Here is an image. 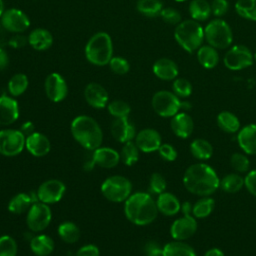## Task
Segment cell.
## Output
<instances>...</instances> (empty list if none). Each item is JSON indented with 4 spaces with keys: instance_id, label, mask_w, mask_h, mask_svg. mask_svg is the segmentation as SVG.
Masks as SVG:
<instances>
[{
    "instance_id": "e575fe53",
    "label": "cell",
    "mask_w": 256,
    "mask_h": 256,
    "mask_svg": "<svg viewBox=\"0 0 256 256\" xmlns=\"http://www.w3.org/2000/svg\"><path fill=\"white\" fill-rule=\"evenodd\" d=\"M29 86L28 77L23 73H17L8 82V91L12 97H19L26 92Z\"/></svg>"
},
{
    "instance_id": "f35d334b",
    "label": "cell",
    "mask_w": 256,
    "mask_h": 256,
    "mask_svg": "<svg viewBox=\"0 0 256 256\" xmlns=\"http://www.w3.org/2000/svg\"><path fill=\"white\" fill-rule=\"evenodd\" d=\"M121 161L126 165V166H133L135 165L140 157V150L135 144V142L130 141L124 144L121 153H120Z\"/></svg>"
},
{
    "instance_id": "ac0fdd59",
    "label": "cell",
    "mask_w": 256,
    "mask_h": 256,
    "mask_svg": "<svg viewBox=\"0 0 256 256\" xmlns=\"http://www.w3.org/2000/svg\"><path fill=\"white\" fill-rule=\"evenodd\" d=\"M86 102L95 109H103L107 107L109 95L106 89L98 83H90L84 90Z\"/></svg>"
},
{
    "instance_id": "4dcf8cb0",
    "label": "cell",
    "mask_w": 256,
    "mask_h": 256,
    "mask_svg": "<svg viewBox=\"0 0 256 256\" xmlns=\"http://www.w3.org/2000/svg\"><path fill=\"white\" fill-rule=\"evenodd\" d=\"M162 256H196V252L187 243L175 240L163 247Z\"/></svg>"
},
{
    "instance_id": "9f6ffc18",
    "label": "cell",
    "mask_w": 256,
    "mask_h": 256,
    "mask_svg": "<svg viewBox=\"0 0 256 256\" xmlns=\"http://www.w3.org/2000/svg\"><path fill=\"white\" fill-rule=\"evenodd\" d=\"M9 66V56L8 53L0 48V71H4Z\"/></svg>"
},
{
    "instance_id": "ba28073f",
    "label": "cell",
    "mask_w": 256,
    "mask_h": 256,
    "mask_svg": "<svg viewBox=\"0 0 256 256\" xmlns=\"http://www.w3.org/2000/svg\"><path fill=\"white\" fill-rule=\"evenodd\" d=\"M152 107L159 116L163 118H172L179 113L181 100L173 92L161 90L153 95Z\"/></svg>"
},
{
    "instance_id": "8d00e7d4",
    "label": "cell",
    "mask_w": 256,
    "mask_h": 256,
    "mask_svg": "<svg viewBox=\"0 0 256 256\" xmlns=\"http://www.w3.org/2000/svg\"><path fill=\"white\" fill-rule=\"evenodd\" d=\"M215 209V200L210 197H203L198 200L192 209V215L197 219H203L211 215Z\"/></svg>"
},
{
    "instance_id": "7dc6e473",
    "label": "cell",
    "mask_w": 256,
    "mask_h": 256,
    "mask_svg": "<svg viewBox=\"0 0 256 256\" xmlns=\"http://www.w3.org/2000/svg\"><path fill=\"white\" fill-rule=\"evenodd\" d=\"M160 17L164 22L170 25H178L179 23L182 22V16L180 12L172 7L163 8V10L161 11Z\"/></svg>"
},
{
    "instance_id": "6f0895ef",
    "label": "cell",
    "mask_w": 256,
    "mask_h": 256,
    "mask_svg": "<svg viewBox=\"0 0 256 256\" xmlns=\"http://www.w3.org/2000/svg\"><path fill=\"white\" fill-rule=\"evenodd\" d=\"M192 209L193 206L190 202H184L183 204H181V211L183 215H192Z\"/></svg>"
},
{
    "instance_id": "60d3db41",
    "label": "cell",
    "mask_w": 256,
    "mask_h": 256,
    "mask_svg": "<svg viewBox=\"0 0 256 256\" xmlns=\"http://www.w3.org/2000/svg\"><path fill=\"white\" fill-rule=\"evenodd\" d=\"M108 112L115 118H128L130 112H131V107L130 105L122 100H115L107 105Z\"/></svg>"
},
{
    "instance_id": "30bf717a",
    "label": "cell",
    "mask_w": 256,
    "mask_h": 256,
    "mask_svg": "<svg viewBox=\"0 0 256 256\" xmlns=\"http://www.w3.org/2000/svg\"><path fill=\"white\" fill-rule=\"evenodd\" d=\"M52 220V211L48 204L37 202L28 210L26 223L29 230L33 233H39L48 228Z\"/></svg>"
},
{
    "instance_id": "91938a15",
    "label": "cell",
    "mask_w": 256,
    "mask_h": 256,
    "mask_svg": "<svg viewBox=\"0 0 256 256\" xmlns=\"http://www.w3.org/2000/svg\"><path fill=\"white\" fill-rule=\"evenodd\" d=\"M95 166H96V164H95V162H94L93 158L91 157L89 160H87V161L84 163V165H83V168H84V170H85V171L89 172V171L93 170V169L95 168Z\"/></svg>"
},
{
    "instance_id": "484cf974",
    "label": "cell",
    "mask_w": 256,
    "mask_h": 256,
    "mask_svg": "<svg viewBox=\"0 0 256 256\" xmlns=\"http://www.w3.org/2000/svg\"><path fill=\"white\" fill-rule=\"evenodd\" d=\"M156 204L158 211L165 216H174L181 210V203L179 199L169 192H164L158 195Z\"/></svg>"
},
{
    "instance_id": "e7e4bbea",
    "label": "cell",
    "mask_w": 256,
    "mask_h": 256,
    "mask_svg": "<svg viewBox=\"0 0 256 256\" xmlns=\"http://www.w3.org/2000/svg\"><path fill=\"white\" fill-rule=\"evenodd\" d=\"M254 60H255V61H256V53H255V54H254Z\"/></svg>"
},
{
    "instance_id": "9a60e30c",
    "label": "cell",
    "mask_w": 256,
    "mask_h": 256,
    "mask_svg": "<svg viewBox=\"0 0 256 256\" xmlns=\"http://www.w3.org/2000/svg\"><path fill=\"white\" fill-rule=\"evenodd\" d=\"M198 223L194 216L183 215L175 220L170 228V234L174 240L185 241L191 238L197 231Z\"/></svg>"
},
{
    "instance_id": "4316f807",
    "label": "cell",
    "mask_w": 256,
    "mask_h": 256,
    "mask_svg": "<svg viewBox=\"0 0 256 256\" xmlns=\"http://www.w3.org/2000/svg\"><path fill=\"white\" fill-rule=\"evenodd\" d=\"M28 43L37 51L48 50L53 44L52 34L43 28L33 30L28 36Z\"/></svg>"
},
{
    "instance_id": "be15d7a7",
    "label": "cell",
    "mask_w": 256,
    "mask_h": 256,
    "mask_svg": "<svg viewBox=\"0 0 256 256\" xmlns=\"http://www.w3.org/2000/svg\"><path fill=\"white\" fill-rule=\"evenodd\" d=\"M174 1H176V2H179V3H181V2H185V1H187V0H174Z\"/></svg>"
},
{
    "instance_id": "db71d44e",
    "label": "cell",
    "mask_w": 256,
    "mask_h": 256,
    "mask_svg": "<svg viewBox=\"0 0 256 256\" xmlns=\"http://www.w3.org/2000/svg\"><path fill=\"white\" fill-rule=\"evenodd\" d=\"M28 42V40H26V38H24L23 36H15L13 38H11L9 40V45L14 47L15 49H18V48H22L26 45V43Z\"/></svg>"
},
{
    "instance_id": "e0dca14e",
    "label": "cell",
    "mask_w": 256,
    "mask_h": 256,
    "mask_svg": "<svg viewBox=\"0 0 256 256\" xmlns=\"http://www.w3.org/2000/svg\"><path fill=\"white\" fill-rule=\"evenodd\" d=\"M19 104L14 97L0 96V126H10L19 118Z\"/></svg>"
},
{
    "instance_id": "2e32d148",
    "label": "cell",
    "mask_w": 256,
    "mask_h": 256,
    "mask_svg": "<svg viewBox=\"0 0 256 256\" xmlns=\"http://www.w3.org/2000/svg\"><path fill=\"white\" fill-rule=\"evenodd\" d=\"M134 142L141 152L152 153L158 151L162 144V138L157 130L146 128L136 134Z\"/></svg>"
},
{
    "instance_id": "5b68a950",
    "label": "cell",
    "mask_w": 256,
    "mask_h": 256,
    "mask_svg": "<svg viewBox=\"0 0 256 256\" xmlns=\"http://www.w3.org/2000/svg\"><path fill=\"white\" fill-rule=\"evenodd\" d=\"M174 37L176 42L188 53L197 51L205 39L204 29L195 20H185L176 26Z\"/></svg>"
},
{
    "instance_id": "8fae6325",
    "label": "cell",
    "mask_w": 256,
    "mask_h": 256,
    "mask_svg": "<svg viewBox=\"0 0 256 256\" xmlns=\"http://www.w3.org/2000/svg\"><path fill=\"white\" fill-rule=\"evenodd\" d=\"M254 55L244 45H236L228 50L224 57L225 66L232 71H239L252 66Z\"/></svg>"
},
{
    "instance_id": "d4e9b609",
    "label": "cell",
    "mask_w": 256,
    "mask_h": 256,
    "mask_svg": "<svg viewBox=\"0 0 256 256\" xmlns=\"http://www.w3.org/2000/svg\"><path fill=\"white\" fill-rule=\"evenodd\" d=\"M240 148L248 155H256V124L243 127L237 136Z\"/></svg>"
},
{
    "instance_id": "ab89813d",
    "label": "cell",
    "mask_w": 256,
    "mask_h": 256,
    "mask_svg": "<svg viewBox=\"0 0 256 256\" xmlns=\"http://www.w3.org/2000/svg\"><path fill=\"white\" fill-rule=\"evenodd\" d=\"M235 10L239 16L250 21H256V0H238Z\"/></svg>"
},
{
    "instance_id": "836d02e7",
    "label": "cell",
    "mask_w": 256,
    "mask_h": 256,
    "mask_svg": "<svg viewBox=\"0 0 256 256\" xmlns=\"http://www.w3.org/2000/svg\"><path fill=\"white\" fill-rule=\"evenodd\" d=\"M136 8L142 15L153 18L160 16L163 10V3L161 0H138Z\"/></svg>"
},
{
    "instance_id": "74e56055",
    "label": "cell",
    "mask_w": 256,
    "mask_h": 256,
    "mask_svg": "<svg viewBox=\"0 0 256 256\" xmlns=\"http://www.w3.org/2000/svg\"><path fill=\"white\" fill-rule=\"evenodd\" d=\"M244 186V178L236 173L228 174L220 180V187L227 193H237Z\"/></svg>"
},
{
    "instance_id": "7a4b0ae2",
    "label": "cell",
    "mask_w": 256,
    "mask_h": 256,
    "mask_svg": "<svg viewBox=\"0 0 256 256\" xmlns=\"http://www.w3.org/2000/svg\"><path fill=\"white\" fill-rule=\"evenodd\" d=\"M126 218L138 226H146L154 222L158 216V208L153 197L145 192H137L125 201Z\"/></svg>"
},
{
    "instance_id": "ee69618b",
    "label": "cell",
    "mask_w": 256,
    "mask_h": 256,
    "mask_svg": "<svg viewBox=\"0 0 256 256\" xmlns=\"http://www.w3.org/2000/svg\"><path fill=\"white\" fill-rule=\"evenodd\" d=\"M230 163L232 168L238 173H246L250 168V160L241 153H235L231 156Z\"/></svg>"
},
{
    "instance_id": "680465c9",
    "label": "cell",
    "mask_w": 256,
    "mask_h": 256,
    "mask_svg": "<svg viewBox=\"0 0 256 256\" xmlns=\"http://www.w3.org/2000/svg\"><path fill=\"white\" fill-rule=\"evenodd\" d=\"M204 256H225L223 251L218 249V248H212L210 250H208Z\"/></svg>"
},
{
    "instance_id": "f907efd6",
    "label": "cell",
    "mask_w": 256,
    "mask_h": 256,
    "mask_svg": "<svg viewBox=\"0 0 256 256\" xmlns=\"http://www.w3.org/2000/svg\"><path fill=\"white\" fill-rule=\"evenodd\" d=\"M144 252L146 256H162L163 247L156 241H149L144 246Z\"/></svg>"
},
{
    "instance_id": "3957f363",
    "label": "cell",
    "mask_w": 256,
    "mask_h": 256,
    "mask_svg": "<svg viewBox=\"0 0 256 256\" xmlns=\"http://www.w3.org/2000/svg\"><path fill=\"white\" fill-rule=\"evenodd\" d=\"M71 133L76 142L87 150L94 151L102 145V129L99 123L90 116L76 117L71 123Z\"/></svg>"
},
{
    "instance_id": "bcb514c9",
    "label": "cell",
    "mask_w": 256,
    "mask_h": 256,
    "mask_svg": "<svg viewBox=\"0 0 256 256\" xmlns=\"http://www.w3.org/2000/svg\"><path fill=\"white\" fill-rule=\"evenodd\" d=\"M108 65L110 66V69L112 70V72H114L117 75H125L130 70L129 62L125 58H122L119 56L112 57Z\"/></svg>"
},
{
    "instance_id": "7c38bea8",
    "label": "cell",
    "mask_w": 256,
    "mask_h": 256,
    "mask_svg": "<svg viewBox=\"0 0 256 256\" xmlns=\"http://www.w3.org/2000/svg\"><path fill=\"white\" fill-rule=\"evenodd\" d=\"M36 192L39 202L51 205L62 200L66 192V186L60 180L50 179L43 182Z\"/></svg>"
},
{
    "instance_id": "1f68e13d",
    "label": "cell",
    "mask_w": 256,
    "mask_h": 256,
    "mask_svg": "<svg viewBox=\"0 0 256 256\" xmlns=\"http://www.w3.org/2000/svg\"><path fill=\"white\" fill-rule=\"evenodd\" d=\"M58 235L67 244H74L79 241L81 232L79 227L70 221L63 222L58 227Z\"/></svg>"
},
{
    "instance_id": "d6a6232c",
    "label": "cell",
    "mask_w": 256,
    "mask_h": 256,
    "mask_svg": "<svg viewBox=\"0 0 256 256\" xmlns=\"http://www.w3.org/2000/svg\"><path fill=\"white\" fill-rule=\"evenodd\" d=\"M218 126L226 133H237L240 130V121L236 115L229 111L221 112L217 117Z\"/></svg>"
},
{
    "instance_id": "816d5d0a",
    "label": "cell",
    "mask_w": 256,
    "mask_h": 256,
    "mask_svg": "<svg viewBox=\"0 0 256 256\" xmlns=\"http://www.w3.org/2000/svg\"><path fill=\"white\" fill-rule=\"evenodd\" d=\"M244 185L253 196H256V170L250 171L244 178Z\"/></svg>"
},
{
    "instance_id": "603a6c76",
    "label": "cell",
    "mask_w": 256,
    "mask_h": 256,
    "mask_svg": "<svg viewBox=\"0 0 256 256\" xmlns=\"http://www.w3.org/2000/svg\"><path fill=\"white\" fill-rule=\"evenodd\" d=\"M39 202L37 192L29 193H19L15 195L8 203V210L12 214L20 215L28 211L34 203Z\"/></svg>"
},
{
    "instance_id": "44dd1931",
    "label": "cell",
    "mask_w": 256,
    "mask_h": 256,
    "mask_svg": "<svg viewBox=\"0 0 256 256\" xmlns=\"http://www.w3.org/2000/svg\"><path fill=\"white\" fill-rule=\"evenodd\" d=\"M92 158L96 164L101 168L112 169L115 168L121 161L120 153L110 147H99L93 151Z\"/></svg>"
},
{
    "instance_id": "94428289",
    "label": "cell",
    "mask_w": 256,
    "mask_h": 256,
    "mask_svg": "<svg viewBox=\"0 0 256 256\" xmlns=\"http://www.w3.org/2000/svg\"><path fill=\"white\" fill-rule=\"evenodd\" d=\"M191 108H192V105H191L189 102H187V101H181L180 110H183L184 112H187V111H189Z\"/></svg>"
},
{
    "instance_id": "6da1fadb",
    "label": "cell",
    "mask_w": 256,
    "mask_h": 256,
    "mask_svg": "<svg viewBox=\"0 0 256 256\" xmlns=\"http://www.w3.org/2000/svg\"><path fill=\"white\" fill-rule=\"evenodd\" d=\"M183 184L190 193L207 197L220 188V179L212 167L205 163H197L187 168Z\"/></svg>"
},
{
    "instance_id": "4fadbf2b",
    "label": "cell",
    "mask_w": 256,
    "mask_h": 256,
    "mask_svg": "<svg viewBox=\"0 0 256 256\" xmlns=\"http://www.w3.org/2000/svg\"><path fill=\"white\" fill-rule=\"evenodd\" d=\"M1 24L5 30L20 34L30 27V19L23 11L12 8L4 11L1 17Z\"/></svg>"
},
{
    "instance_id": "f5cc1de1",
    "label": "cell",
    "mask_w": 256,
    "mask_h": 256,
    "mask_svg": "<svg viewBox=\"0 0 256 256\" xmlns=\"http://www.w3.org/2000/svg\"><path fill=\"white\" fill-rule=\"evenodd\" d=\"M75 256H100V250L96 245H84L76 252Z\"/></svg>"
},
{
    "instance_id": "c3c4849f",
    "label": "cell",
    "mask_w": 256,
    "mask_h": 256,
    "mask_svg": "<svg viewBox=\"0 0 256 256\" xmlns=\"http://www.w3.org/2000/svg\"><path fill=\"white\" fill-rule=\"evenodd\" d=\"M159 155L162 159H164L167 162H173L177 159L178 153L175 150V148L170 144H161V146L158 149Z\"/></svg>"
},
{
    "instance_id": "b9f144b4",
    "label": "cell",
    "mask_w": 256,
    "mask_h": 256,
    "mask_svg": "<svg viewBox=\"0 0 256 256\" xmlns=\"http://www.w3.org/2000/svg\"><path fill=\"white\" fill-rule=\"evenodd\" d=\"M18 244L9 235L0 236V256H17Z\"/></svg>"
},
{
    "instance_id": "9c48e42d",
    "label": "cell",
    "mask_w": 256,
    "mask_h": 256,
    "mask_svg": "<svg viewBox=\"0 0 256 256\" xmlns=\"http://www.w3.org/2000/svg\"><path fill=\"white\" fill-rule=\"evenodd\" d=\"M26 146V137L20 130L4 129L0 131V154L15 157L22 153Z\"/></svg>"
},
{
    "instance_id": "277c9868",
    "label": "cell",
    "mask_w": 256,
    "mask_h": 256,
    "mask_svg": "<svg viewBox=\"0 0 256 256\" xmlns=\"http://www.w3.org/2000/svg\"><path fill=\"white\" fill-rule=\"evenodd\" d=\"M87 60L95 66H106L113 57V43L110 35L105 32L94 34L86 44Z\"/></svg>"
},
{
    "instance_id": "d590c367",
    "label": "cell",
    "mask_w": 256,
    "mask_h": 256,
    "mask_svg": "<svg viewBox=\"0 0 256 256\" xmlns=\"http://www.w3.org/2000/svg\"><path fill=\"white\" fill-rule=\"evenodd\" d=\"M192 155L198 160H208L213 155L212 145L205 139H196L190 145Z\"/></svg>"
},
{
    "instance_id": "d6986e66",
    "label": "cell",
    "mask_w": 256,
    "mask_h": 256,
    "mask_svg": "<svg viewBox=\"0 0 256 256\" xmlns=\"http://www.w3.org/2000/svg\"><path fill=\"white\" fill-rule=\"evenodd\" d=\"M25 149L34 157L41 158L51 151V142L47 136L40 132H34L26 138Z\"/></svg>"
},
{
    "instance_id": "ffe728a7",
    "label": "cell",
    "mask_w": 256,
    "mask_h": 256,
    "mask_svg": "<svg viewBox=\"0 0 256 256\" xmlns=\"http://www.w3.org/2000/svg\"><path fill=\"white\" fill-rule=\"evenodd\" d=\"M111 134L115 140L120 143H127L135 139L136 128L128 118H117L112 122Z\"/></svg>"
},
{
    "instance_id": "7bdbcfd3",
    "label": "cell",
    "mask_w": 256,
    "mask_h": 256,
    "mask_svg": "<svg viewBox=\"0 0 256 256\" xmlns=\"http://www.w3.org/2000/svg\"><path fill=\"white\" fill-rule=\"evenodd\" d=\"M173 93L179 98H188L193 91L192 84L184 78H176L172 85Z\"/></svg>"
},
{
    "instance_id": "7402d4cb",
    "label": "cell",
    "mask_w": 256,
    "mask_h": 256,
    "mask_svg": "<svg viewBox=\"0 0 256 256\" xmlns=\"http://www.w3.org/2000/svg\"><path fill=\"white\" fill-rule=\"evenodd\" d=\"M171 129L179 138H189L194 130V122L192 117L186 112L177 113L172 117Z\"/></svg>"
},
{
    "instance_id": "8992f818",
    "label": "cell",
    "mask_w": 256,
    "mask_h": 256,
    "mask_svg": "<svg viewBox=\"0 0 256 256\" xmlns=\"http://www.w3.org/2000/svg\"><path fill=\"white\" fill-rule=\"evenodd\" d=\"M101 193L110 202L122 203L131 196L132 183L124 176L113 175L102 183Z\"/></svg>"
},
{
    "instance_id": "11a10c76",
    "label": "cell",
    "mask_w": 256,
    "mask_h": 256,
    "mask_svg": "<svg viewBox=\"0 0 256 256\" xmlns=\"http://www.w3.org/2000/svg\"><path fill=\"white\" fill-rule=\"evenodd\" d=\"M19 130L23 133V135H24L26 138H27L28 136L32 135L34 132H36V131H35V126H34V124H33L31 121L24 122V123L21 125V127H20Z\"/></svg>"
},
{
    "instance_id": "6125c7cd",
    "label": "cell",
    "mask_w": 256,
    "mask_h": 256,
    "mask_svg": "<svg viewBox=\"0 0 256 256\" xmlns=\"http://www.w3.org/2000/svg\"><path fill=\"white\" fill-rule=\"evenodd\" d=\"M4 2H3V0H0V19H1V17H2V15H3V13H4Z\"/></svg>"
},
{
    "instance_id": "5bb4252c",
    "label": "cell",
    "mask_w": 256,
    "mask_h": 256,
    "mask_svg": "<svg viewBox=\"0 0 256 256\" xmlns=\"http://www.w3.org/2000/svg\"><path fill=\"white\" fill-rule=\"evenodd\" d=\"M45 93L48 99L54 103L63 101L68 95V85L65 79L58 73H51L45 80Z\"/></svg>"
},
{
    "instance_id": "f6af8a7d",
    "label": "cell",
    "mask_w": 256,
    "mask_h": 256,
    "mask_svg": "<svg viewBox=\"0 0 256 256\" xmlns=\"http://www.w3.org/2000/svg\"><path fill=\"white\" fill-rule=\"evenodd\" d=\"M149 188L153 194L160 195L164 193L167 188L166 179L160 173H153L149 181Z\"/></svg>"
},
{
    "instance_id": "83f0119b",
    "label": "cell",
    "mask_w": 256,
    "mask_h": 256,
    "mask_svg": "<svg viewBox=\"0 0 256 256\" xmlns=\"http://www.w3.org/2000/svg\"><path fill=\"white\" fill-rule=\"evenodd\" d=\"M54 248V240L48 235L39 234L30 240V249L36 256H49Z\"/></svg>"
},
{
    "instance_id": "f546056e",
    "label": "cell",
    "mask_w": 256,
    "mask_h": 256,
    "mask_svg": "<svg viewBox=\"0 0 256 256\" xmlns=\"http://www.w3.org/2000/svg\"><path fill=\"white\" fill-rule=\"evenodd\" d=\"M189 14L192 20L204 22L212 14L211 4L206 0H192L189 5Z\"/></svg>"
},
{
    "instance_id": "f1b7e54d",
    "label": "cell",
    "mask_w": 256,
    "mask_h": 256,
    "mask_svg": "<svg viewBox=\"0 0 256 256\" xmlns=\"http://www.w3.org/2000/svg\"><path fill=\"white\" fill-rule=\"evenodd\" d=\"M197 60L200 65L206 69H213L219 63V54L217 49L207 45L201 46L197 50Z\"/></svg>"
},
{
    "instance_id": "681fc988",
    "label": "cell",
    "mask_w": 256,
    "mask_h": 256,
    "mask_svg": "<svg viewBox=\"0 0 256 256\" xmlns=\"http://www.w3.org/2000/svg\"><path fill=\"white\" fill-rule=\"evenodd\" d=\"M211 10L214 16L222 17L229 10V3L227 0H213L211 4Z\"/></svg>"
},
{
    "instance_id": "cb8c5ba5",
    "label": "cell",
    "mask_w": 256,
    "mask_h": 256,
    "mask_svg": "<svg viewBox=\"0 0 256 256\" xmlns=\"http://www.w3.org/2000/svg\"><path fill=\"white\" fill-rule=\"evenodd\" d=\"M155 76L164 81L175 80L179 74L177 64L169 58H160L153 65Z\"/></svg>"
},
{
    "instance_id": "52a82bcc",
    "label": "cell",
    "mask_w": 256,
    "mask_h": 256,
    "mask_svg": "<svg viewBox=\"0 0 256 256\" xmlns=\"http://www.w3.org/2000/svg\"><path fill=\"white\" fill-rule=\"evenodd\" d=\"M204 36L208 45L215 49L229 48L233 42V32L229 24L222 19H215L204 29Z\"/></svg>"
}]
</instances>
